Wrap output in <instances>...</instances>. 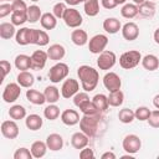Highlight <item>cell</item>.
<instances>
[{"mask_svg":"<svg viewBox=\"0 0 159 159\" xmlns=\"http://www.w3.org/2000/svg\"><path fill=\"white\" fill-rule=\"evenodd\" d=\"M71 41L76 46H84L88 42V35L84 30L77 27L76 30H73L71 32Z\"/></svg>","mask_w":159,"mask_h":159,"instance_id":"7402d4cb","label":"cell"},{"mask_svg":"<svg viewBox=\"0 0 159 159\" xmlns=\"http://www.w3.org/2000/svg\"><path fill=\"white\" fill-rule=\"evenodd\" d=\"M153 37H154V41H155V43H158L159 45V27L154 31V34H153Z\"/></svg>","mask_w":159,"mask_h":159,"instance_id":"9f6ffc18","label":"cell"},{"mask_svg":"<svg viewBox=\"0 0 159 159\" xmlns=\"http://www.w3.org/2000/svg\"><path fill=\"white\" fill-rule=\"evenodd\" d=\"M78 108H80V111H81L83 114H87V116H92V114L101 113V112L97 109V107H96V104L93 103V101H92V99L86 101V102H84V103H82Z\"/></svg>","mask_w":159,"mask_h":159,"instance_id":"60d3db41","label":"cell"},{"mask_svg":"<svg viewBox=\"0 0 159 159\" xmlns=\"http://www.w3.org/2000/svg\"><path fill=\"white\" fill-rule=\"evenodd\" d=\"M103 30L107 32V34H117L119 30H122V25H120V21L116 17H107L104 21H103Z\"/></svg>","mask_w":159,"mask_h":159,"instance_id":"44dd1931","label":"cell"},{"mask_svg":"<svg viewBox=\"0 0 159 159\" xmlns=\"http://www.w3.org/2000/svg\"><path fill=\"white\" fill-rule=\"evenodd\" d=\"M12 14V6L9 2H1L0 4V17H5L7 15Z\"/></svg>","mask_w":159,"mask_h":159,"instance_id":"681fc988","label":"cell"},{"mask_svg":"<svg viewBox=\"0 0 159 159\" xmlns=\"http://www.w3.org/2000/svg\"><path fill=\"white\" fill-rule=\"evenodd\" d=\"M116 62H117L116 53L108 50H104L103 52H101L97 58V66L99 67V70H103V71L111 70L116 65Z\"/></svg>","mask_w":159,"mask_h":159,"instance_id":"ba28073f","label":"cell"},{"mask_svg":"<svg viewBox=\"0 0 159 159\" xmlns=\"http://www.w3.org/2000/svg\"><path fill=\"white\" fill-rule=\"evenodd\" d=\"M42 16L41 9L37 5H30L27 9V21H30L31 24L37 22Z\"/></svg>","mask_w":159,"mask_h":159,"instance_id":"74e56055","label":"cell"},{"mask_svg":"<svg viewBox=\"0 0 159 159\" xmlns=\"http://www.w3.org/2000/svg\"><path fill=\"white\" fill-rule=\"evenodd\" d=\"M31 1H34V2H37V1H40V0H31Z\"/></svg>","mask_w":159,"mask_h":159,"instance_id":"be15d7a7","label":"cell"},{"mask_svg":"<svg viewBox=\"0 0 159 159\" xmlns=\"http://www.w3.org/2000/svg\"><path fill=\"white\" fill-rule=\"evenodd\" d=\"M98 123H99V113L92 116L83 114V117L80 119V129L88 137H94L97 133Z\"/></svg>","mask_w":159,"mask_h":159,"instance_id":"7a4b0ae2","label":"cell"},{"mask_svg":"<svg viewBox=\"0 0 159 159\" xmlns=\"http://www.w3.org/2000/svg\"><path fill=\"white\" fill-rule=\"evenodd\" d=\"M150 109L148 108V107H138L137 109H135V112H134V114H135V119H138V120H140V122H143V120H148V118H149V116H150Z\"/></svg>","mask_w":159,"mask_h":159,"instance_id":"7bdbcfd3","label":"cell"},{"mask_svg":"<svg viewBox=\"0 0 159 159\" xmlns=\"http://www.w3.org/2000/svg\"><path fill=\"white\" fill-rule=\"evenodd\" d=\"M142 62V55L137 50H129L120 55L119 57V66L124 70H132L137 67Z\"/></svg>","mask_w":159,"mask_h":159,"instance_id":"3957f363","label":"cell"},{"mask_svg":"<svg viewBox=\"0 0 159 159\" xmlns=\"http://www.w3.org/2000/svg\"><path fill=\"white\" fill-rule=\"evenodd\" d=\"M9 116L11 119L14 120H20V119H24L26 117V109L24 106L21 104H14L10 107L9 109Z\"/></svg>","mask_w":159,"mask_h":159,"instance_id":"836d02e7","label":"cell"},{"mask_svg":"<svg viewBox=\"0 0 159 159\" xmlns=\"http://www.w3.org/2000/svg\"><path fill=\"white\" fill-rule=\"evenodd\" d=\"M138 14L143 17H152L155 14V5L152 1H144L138 5Z\"/></svg>","mask_w":159,"mask_h":159,"instance_id":"f1b7e54d","label":"cell"},{"mask_svg":"<svg viewBox=\"0 0 159 159\" xmlns=\"http://www.w3.org/2000/svg\"><path fill=\"white\" fill-rule=\"evenodd\" d=\"M27 21V12H16L14 11L11 14V22L15 26H21Z\"/></svg>","mask_w":159,"mask_h":159,"instance_id":"b9f144b4","label":"cell"},{"mask_svg":"<svg viewBox=\"0 0 159 159\" xmlns=\"http://www.w3.org/2000/svg\"><path fill=\"white\" fill-rule=\"evenodd\" d=\"M43 94L46 97V102L48 103H56L60 101V91L55 86H47L43 91Z\"/></svg>","mask_w":159,"mask_h":159,"instance_id":"d590c367","label":"cell"},{"mask_svg":"<svg viewBox=\"0 0 159 159\" xmlns=\"http://www.w3.org/2000/svg\"><path fill=\"white\" fill-rule=\"evenodd\" d=\"M101 4L104 9H108V10H112L117 6V2L116 0H101Z\"/></svg>","mask_w":159,"mask_h":159,"instance_id":"f5cc1de1","label":"cell"},{"mask_svg":"<svg viewBox=\"0 0 159 159\" xmlns=\"http://www.w3.org/2000/svg\"><path fill=\"white\" fill-rule=\"evenodd\" d=\"M31 158H34L31 150L25 147L16 149V152L14 153V159H31Z\"/></svg>","mask_w":159,"mask_h":159,"instance_id":"ee69618b","label":"cell"},{"mask_svg":"<svg viewBox=\"0 0 159 159\" xmlns=\"http://www.w3.org/2000/svg\"><path fill=\"white\" fill-rule=\"evenodd\" d=\"M103 86L108 92H114L120 89L122 87V80L116 72H107L103 77Z\"/></svg>","mask_w":159,"mask_h":159,"instance_id":"30bf717a","label":"cell"},{"mask_svg":"<svg viewBox=\"0 0 159 159\" xmlns=\"http://www.w3.org/2000/svg\"><path fill=\"white\" fill-rule=\"evenodd\" d=\"M50 42V37L48 34L43 30H37V29H32L31 31V43L37 45V46H46Z\"/></svg>","mask_w":159,"mask_h":159,"instance_id":"2e32d148","label":"cell"},{"mask_svg":"<svg viewBox=\"0 0 159 159\" xmlns=\"http://www.w3.org/2000/svg\"><path fill=\"white\" fill-rule=\"evenodd\" d=\"M31 31L32 29H29V27H21L20 30H17L15 35L16 43L21 46H26L31 43Z\"/></svg>","mask_w":159,"mask_h":159,"instance_id":"ffe728a7","label":"cell"},{"mask_svg":"<svg viewBox=\"0 0 159 159\" xmlns=\"http://www.w3.org/2000/svg\"><path fill=\"white\" fill-rule=\"evenodd\" d=\"M122 147H123V149H124L125 153H128V154H135L142 148V140L135 134H127L123 138Z\"/></svg>","mask_w":159,"mask_h":159,"instance_id":"52a82bcc","label":"cell"},{"mask_svg":"<svg viewBox=\"0 0 159 159\" xmlns=\"http://www.w3.org/2000/svg\"><path fill=\"white\" fill-rule=\"evenodd\" d=\"M2 2H6V1H14V0H1Z\"/></svg>","mask_w":159,"mask_h":159,"instance_id":"94428289","label":"cell"},{"mask_svg":"<svg viewBox=\"0 0 159 159\" xmlns=\"http://www.w3.org/2000/svg\"><path fill=\"white\" fill-rule=\"evenodd\" d=\"M134 4H137V5H139V4H142V2H144L145 0H132Z\"/></svg>","mask_w":159,"mask_h":159,"instance_id":"91938a15","label":"cell"},{"mask_svg":"<svg viewBox=\"0 0 159 159\" xmlns=\"http://www.w3.org/2000/svg\"><path fill=\"white\" fill-rule=\"evenodd\" d=\"M118 119H119V122H122L124 124H129V123H132L135 119V114H134V112L132 109L123 108L118 113Z\"/></svg>","mask_w":159,"mask_h":159,"instance_id":"ab89813d","label":"cell"},{"mask_svg":"<svg viewBox=\"0 0 159 159\" xmlns=\"http://www.w3.org/2000/svg\"><path fill=\"white\" fill-rule=\"evenodd\" d=\"M120 15L124 19H133L138 15V5L134 2H127L120 9Z\"/></svg>","mask_w":159,"mask_h":159,"instance_id":"1f68e13d","label":"cell"},{"mask_svg":"<svg viewBox=\"0 0 159 159\" xmlns=\"http://www.w3.org/2000/svg\"><path fill=\"white\" fill-rule=\"evenodd\" d=\"M26 98L30 103L36 106H42L46 102V97L43 92H40L37 89H27L26 91Z\"/></svg>","mask_w":159,"mask_h":159,"instance_id":"603a6c76","label":"cell"},{"mask_svg":"<svg viewBox=\"0 0 159 159\" xmlns=\"http://www.w3.org/2000/svg\"><path fill=\"white\" fill-rule=\"evenodd\" d=\"M43 124V119L39 114H30L25 119V125L30 130H39Z\"/></svg>","mask_w":159,"mask_h":159,"instance_id":"83f0119b","label":"cell"},{"mask_svg":"<svg viewBox=\"0 0 159 159\" xmlns=\"http://www.w3.org/2000/svg\"><path fill=\"white\" fill-rule=\"evenodd\" d=\"M78 1H80V2H86L87 0H78Z\"/></svg>","mask_w":159,"mask_h":159,"instance_id":"6125c7cd","label":"cell"},{"mask_svg":"<svg viewBox=\"0 0 159 159\" xmlns=\"http://www.w3.org/2000/svg\"><path fill=\"white\" fill-rule=\"evenodd\" d=\"M125 1H127V0H116L117 5H124V4H125Z\"/></svg>","mask_w":159,"mask_h":159,"instance_id":"680465c9","label":"cell"},{"mask_svg":"<svg viewBox=\"0 0 159 159\" xmlns=\"http://www.w3.org/2000/svg\"><path fill=\"white\" fill-rule=\"evenodd\" d=\"M15 67L20 71H27L31 70V56L27 55H17L15 57Z\"/></svg>","mask_w":159,"mask_h":159,"instance_id":"f546056e","label":"cell"},{"mask_svg":"<svg viewBox=\"0 0 159 159\" xmlns=\"http://www.w3.org/2000/svg\"><path fill=\"white\" fill-rule=\"evenodd\" d=\"M88 99H89V96H88V93L86 91L84 92H77L73 96V103H75L76 107H80L82 103H84Z\"/></svg>","mask_w":159,"mask_h":159,"instance_id":"7dc6e473","label":"cell"},{"mask_svg":"<svg viewBox=\"0 0 159 159\" xmlns=\"http://www.w3.org/2000/svg\"><path fill=\"white\" fill-rule=\"evenodd\" d=\"M48 60V55L43 50H36L31 55V70L40 71L46 66V62Z\"/></svg>","mask_w":159,"mask_h":159,"instance_id":"8fae6325","label":"cell"},{"mask_svg":"<svg viewBox=\"0 0 159 159\" xmlns=\"http://www.w3.org/2000/svg\"><path fill=\"white\" fill-rule=\"evenodd\" d=\"M142 66L147 71H155L159 67V58L152 53L145 55L144 57H142Z\"/></svg>","mask_w":159,"mask_h":159,"instance_id":"484cf974","label":"cell"},{"mask_svg":"<svg viewBox=\"0 0 159 159\" xmlns=\"http://www.w3.org/2000/svg\"><path fill=\"white\" fill-rule=\"evenodd\" d=\"M21 94V86L19 83H7L2 91V99L6 103H14Z\"/></svg>","mask_w":159,"mask_h":159,"instance_id":"9c48e42d","label":"cell"},{"mask_svg":"<svg viewBox=\"0 0 159 159\" xmlns=\"http://www.w3.org/2000/svg\"><path fill=\"white\" fill-rule=\"evenodd\" d=\"M83 4H84L83 10L87 16L93 17V16L98 15V12H99V1L98 0H87Z\"/></svg>","mask_w":159,"mask_h":159,"instance_id":"d6a6232c","label":"cell"},{"mask_svg":"<svg viewBox=\"0 0 159 159\" xmlns=\"http://www.w3.org/2000/svg\"><path fill=\"white\" fill-rule=\"evenodd\" d=\"M0 130H1V134L7 139H15L19 135V125L16 124V122L14 119L12 120H4L1 123Z\"/></svg>","mask_w":159,"mask_h":159,"instance_id":"4fadbf2b","label":"cell"},{"mask_svg":"<svg viewBox=\"0 0 159 159\" xmlns=\"http://www.w3.org/2000/svg\"><path fill=\"white\" fill-rule=\"evenodd\" d=\"M16 35L15 25L12 22H2L0 24V37L4 40H9Z\"/></svg>","mask_w":159,"mask_h":159,"instance_id":"4dcf8cb0","label":"cell"},{"mask_svg":"<svg viewBox=\"0 0 159 159\" xmlns=\"http://www.w3.org/2000/svg\"><path fill=\"white\" fill-rule=\"evenodd\" d=\"M47 55H48V58L52 60V61H56V62H60V60H62L66 55V50L62 45L60 43H53L48 48H47Z\"/></svg>","mask_w":159,"mask_h":159,"instance_id":"ac0fdd59","label":"cell"},{"mask_svg":"<svg viewBox=\"0 0 159 159\" xmlns=\"http://www.w3.org/2000/svg\"><path fill=\"white\" fill-rule=\"evenodd\" d=\"M88 143H89V137L87 134H84L82 130L73 133L72 137H71V145L75 149L81 150V149L86 148L88 145Z\"/></svg>","mask_w":159,"mask_h":159,"instance_id":"9a60e30c","label":"cell"},{"mask_svg":"<svg viewBox=\"0 0 159 159\" xmlns=\"http://www.w3.org/2000/svg\"><path fill=\"white\" fill-rule=\"evenodd\" d=\"M66 4L65 2H57V4H55L53 5V7H52V14L57 17V19H62L63 17V14H65V11H66Z\"/></svg>","mask_w":159,"mask_h":159,"instance_id":"bcb514c9","label":"cell"},{"mask_svg":"<svg viewBox=\"0 0 159 159\" xmlns=\"http://www.w3.org/2000/svg\"><path fill=\"white\" fill-rule=\"evenodd\" d=\"M148 123L153 128H159V109L150 112V116L148 118Z\"/></svg>","mask_w":159,"mask_h":159,"instance_id":"c3c4849f","label":"cell"},{"mask_svg":"<svg viewBox=\"0 0 159 159\" xmlns=\"http://www.w3.org/2000/svg\"><path fill=\"white\" fill-rule=\"evenodd\" d=\"M43 116L48 120H55L60 117V108L55 103H50L45 109H43Z\"/></svg>","mask_w":159,"mask_h":159,"instance_id":"f35d334b","label":"cell"},{"mask_svg":"<svg viewBox=\"0 0 159 159\" xmlns=\"http://www.w3.org/2000/svg\"><path fill=\"white\" fill-rule=\"evenodd\" d=\"M108 45V37L103 34H97L94 36H92L88 41V50L92 53L99 55L101 52L104 51L106 46Z\"/></svg>","mask_w":159,"mask_h":159,"instance_id":"8992f818","label":"cell"},{"mask_svg":"<svg viewBox=\"0 0 159 159\" xmlns=\"http://www.w3.org/2000/svg\"><path fill=\"white\" fill-rule=\"evenodd\" d=\"M124 102V93L118 89V91H114V92H109V96H108V103L109 106L112 107H119L122 106Z\"/></svg>","mask_w":159,"mask_h":159,"instance_id":"8d00e7d4","label":"cell"},{"mask_svg":"<svg viewBox=\"0 0 159 159\" xmlns=\"http://www.w3.org/2000/svg\"><path fill=\"white\" fill-rule=\"evenodd\" d=\"M65 2H66V4H68V5H71V6H76V5H78V4H80V1H78V0H65Z\"/></svg>","mask_w":159,"mask_h":159,"instance_id":"6f0895ef","label":"cell"},{"mask_svg":"<svg viewBox=\"0 0 159 159\" xmlns=\"http://www.w3.org/2000/svg\"><path fill=\"white\" fill-rule=\"evenodd\" d=\"M0 66H1V70H2V80H4V78L7 76V73L11 71V65H10L9 61L2 60V61L0 62Z\"/></svg>","mask_w":159,"mask_h":159,"instance_id":"816d5d0a","label":"cell"},{"mask_svg":"<svg viewBox=\"0 0 159 159\" xmlns=\"http://www.w3.org/2000/svg\"><path fill=\"white\" fill-rule=\"evenodd\" d=\"M46 144H47V148L52 152L61 150L63 148V138H62V135H60L57 133L48 134L46 138Z\"/></svg>","mask_w":159,"mask_h":159,"instance_id":"d6986e66","label":"cell"},{"mask_svg":"<svg viewBox=\"0 0 159 159\" xmlns=\"http://www.w3.org/2000/svg\"><path fill=\"white\" fill-rule=\"evenodd\" d=\"M68 72H70V68L67 66V63L65 62H57L55 63L50 71H48V78L52 83H58L60 81L65 80L67 76H68Z\"/></svg>","mask_w":159,"mask_h":159,"instance_id":"277c9868","label":"cell"},{"mask_svg":"<svg viewBox=\"0 0 159 159\" xmlns=\"http://www.w3.org/2000/svg\"><path fill=\"white\" fill-rule=\"evenodd\" d=\"M62 20L71 29H77L83 22V19H82V15L80 14V11L76 10V9H73V7H67L66 9Z\"/></svg>","mask_w":159,"mask_h":159,"instance_id":"5b68a950","label":"cell"},{"mask_svg":"<svg viewBox=\"0 0 159 159\" xmlns=\"http://www.w3.org/2000/svg\"><path fill=\"white\" fill-rule=\"evenodd\" d=\"M80 89V83L75 78H67L61 87V96L63 98H72Z\"/></svg>","mask_w":159,"mask_h":159,"instance_id":"7c38bea8","label":"cell"},{"mask_svg":"<svg viewBox=\"0 0 159 159\" xmlns=\"http://www.w3.org/2000/svg\"><path fill=\"white\" fill-rule=\"evenodd\" d=\"M122 36L127 41H134L139 36V27L135 22H127L122 26Z\"/></svg>","mask_w":159,"mask_h":159,"instance_id":"5bb4252c","label":"cell"},{"mask_svg":"<svg viewBox=\"0 0 159 159\" xmlns=\"http://www.w3.org/2000/svg\"><path fill=\"white\" fill-rule=\"evenodd\" d=\"M158 159H159V155H158Z\"/></svg>","mask_w":159,"mask_h":159,"instance_id":"e7e4bbea","label":"cell"},{"mask_svg":"<svg viewBox=\"0 0 159 159\" xmlns=\"http://www.w3.org/2000/svg\"><path fill=\"white\" fill-rule=\"evenodd\" d=\"M102 159H116V154L113 152H106L101 155Z\"/></svg>","mask_w":159,"mask_h":159,"instance_id":"db71d44e","label":"cell"},{"mask_svg":"<svg viewBox=\"0 0 159 159\" xmlns=\"http://www.w3.org/2000/svg\"><path fill=\"white\" fill-rule=\"evenodd\" d=\"M92 101H93V103L96 104V107H97V109H98L99 112H106V111L108 109V107H109L108 96H106V94H103V93L96 94V96L92 98Z\"/></svg>","mask_w":159,"mask_h":159,"instance_id":"e575fe53","label":"cell"},{"mask_svg":"<svg viewBox=\"0 0 159 159\" xmlns=\"http://www.w3.org/2000/svg\"><path fill=\"white\" fill-rule=\"evenodd\" d=\"M80 114L75 109H65L62 113H61V120L63 124L68 125V127H72V125H76L77 123H80Z\"/></svg>","mask_w":159,"mask_h":159,"instance_id":"e0dca14e","label":"cell"},{"mask_svg":"<svg viewBox=\"0 0 159 159\" xmlns=\"http://www.w3.org/2000/svg\"><path fill=\"white\" fill-rule=\"evenodd\" d=\"M11 6H12V12H27L29 6L26 5V2L24 0H14L11 1Z\"/></svg>","mask_w":159,"mask_h":159,"instance_id":"f6af8a7d","label":"cell"},{"mask_svg":"<svg viewBox=\"0 0 159 159\" xmlns=\"http://www.w3.org/2000/svg\"><path fill=\"white\" fill-rule=\"evenodd\" d=\"M16 80H17V83L24 88H30L35 82L34 75L31 72H29V71H20V73L17 75Z\"/></svg>","mask_w":159,"mask_h":159,"instance_id":"4316f807","label":"cell"},{"mask_svg":"<svg viewBox=\"0 0 159 159\" xmlns=\"http://www.w3.org/2000/svg\"><path fill=\"white\" fill-rule=\"evenodd\" d=\"M153 106H154L157 109H159V94L154 96V98H153Z\"/></svg>","mask_w":159,"mask_h":159,"instance_id":"11a10c76","label":"cell"},{"mask_svg":"<svg viewBox=\"0 0 159 159\" xmlns=\"http://www.w3.org/2000/svg\"><path fill=\"white\" fill-rule=\"evenodd\" d=\"M47 149H48V148H47L46 142H41V140L34 142V143L31 144V148H30V150H31V153H32V157L36 158V159H40V158L45 157Z\"/></svg>","mask_w":159,"mask_h":159,"instance_id":"d4e9b609","label":"cell"},{"mask_svg":"<svg viewBox=\"0 0 159 159\" xmlns=\"http://www.w3.org/2000/svg\"><path fill=\"white\" fill-rule=\"evenodd\" d=\"M40 24L45 30H53L57 25V17L52 12H43L40 19Z\"/></svg>","mask_w":159,"mask_h":159,"instance_id":"cb8c5ba5","label":"cell"},{"mask_svg":"<svg viewBox=\"0 0 159 159\" xmlns=\"http://www.w3.org/2000/svg\"><path fill=\"white\" fill-rule=\"evenodd\" d=\"M77 76L81 81V86L86 92H92L99 81L98 71L88 65H82L77 68Z\"/></svg>","mask_w":159,"mask_h":159,"instance_id":"6da1fadb","label":"cell"},{"mask_svg":"<svg viewBox=\"0 0 159 159\" xmlns=\"http://www.w3.org/2000/svg\"><path fill=\"white\" fill-rule=\"evenodd\" d=\"M80 158H81V159H93V158H94V152H93V149H91V148H88V147L81 149V152H80Z\"/></svg>","mask_w":159,"mask_h":159,"instance_id":"f907efd6","label":"cell"}]
</instances>
